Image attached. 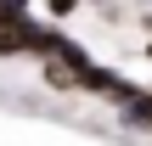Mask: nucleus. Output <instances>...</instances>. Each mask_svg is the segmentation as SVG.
<instances>
[{
  "label": "nucleus",
  "instance_id": "1",
  "mask_svg": "<svg viewBox=\"0 0 152 146\" xmlns=\"http://www.w3.org/2000/svg\"><path fill=\"white\" fill-rule=\"evenodd\" d=\"M124 124H130L135 135H152V90H141V96L124 107Z\"/></svg>",
  "mask_w": 152,
  "mask_h": 146
},
{
  "label": "nucleus",
  "instance_id": "2",
  "mask_svg": "<svg viewBox=\"0 0 152 146\" xmlns=\"http://www.w3.org/2000/svg\"><path fill=\"white\" fill-rule=\"evenodd\" d=\"M51 11H56V17H68V11H79V0H51Z\"/></svg>",
  "mask_w": 152,
  "mask_h": 146
},
{
  "label": "nucleus",
  "instance_id": "3",
  "mask_svg": "<svg viewBox=\"0 0 152 146\" xmlns=\"http://www.w3.org/2000/svg\"><path fill=\"white\" fill-rule=\"evenodd\" d=\"M79 6H102V0H79Z\"/></svg>",
  "mask_w": 152,
  "mask_h": 146
},
{
  "label": "nucleus",
  "instance_id": "4",
  "mask_svg": "<svg viewBox=\"0 0 152 146\" xmlns=\"http://www.w3.org/2000/svg\"><path fill=\"white\" fill-rule=\"evenodd\" d=\"M147 56H152V39H147Z\"/></svg>",
  "mask_w": 152,
  "mask_h": 146
}]
</instances>
